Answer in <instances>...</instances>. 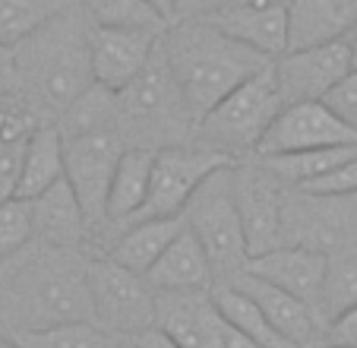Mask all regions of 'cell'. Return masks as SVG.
<instances>
[{
    "instance_id": "cell-14",
    "label": "cell",
    "mask_w": 357,
    "mask_h": 348,
    "mask_svg": "<svg viewBox=\"0 0 357 348\" xmlns=\"http://www.w3.org/2000/svg\"><path fill=\"white\" fill-rule=\"evenodd\" d=\"M162 32H139V29H95L89 38V64L92 82L108 92L121 95L142 67L149 64Z\"/></svg>"
},
{
    "instance_id": "cell-17",
    "label": "cell",
    "mask_w": 357,
    "mask_h": 348,
    "mask_svg": "<svg viewBox=\"0 0 357 348\" xmlns=\"http://www.w3.org/2000/svg\"><path fill=\"white\" fill-rule=\"evenodd\" d=\"M228 285H234L237 291H243L250 301L257 304L266 320L272 323V329L282 339H288L291 345H301V348L326 345V326L317 317V310L307 307L297 298H291L288 291H282V288L269 285L263 279H253L250 273H237Z\"/></svg>"
},
{
    "instance_id": "cell-42",
    "label": "cell",
    "mask_w": 357,
    "mask_h": 348,
    "mask_svg": "<svg viewBox=\"0 0 357 348\" xmlns=\"http://www.w3.org/2000/svg\"><path fill=\"white\" fill-rule=\"evenodd\" d=\"M0 348H20V345H16V339H13V335L0 333Z\"/></svg>"
},
{
    "instance_id": "cell-1",
    "label": "cell",
    "mask_w": 357,
    "mask_h": 348,
    "mask_svg": "<svg viewBox=\"0 0 357 348\" xmlns=\"http://www.w3.org/2000/svg\"><path fill=\"white\" fill-rule=\"evenodd\" d=\"M89 38L92 22L76 0L13 48L22 99L38 111L41 121L61 117L70 101L92 86Z\"/></svg>"
},
{
    "instance_id": "cell-30",
    "label": "cell",
    "mask_w": 357,
    "mask_h": 348,
    "mask_svg": "<svg viewBox=\"0 0 357 348\" xmlns=\"http://www.w3.org/2000/svg\"><path fill=\"white\" fill-rule=\"evenodd\" d=\"M13 339L20 348H117V335L105 333L95 323H63L35 333H13Z\"/></svg>"
},
{
    "instance_id": "cell-5",
    "label": "cell",
    "mask_w": 357,
    "mask_h": 348,
    "mask_svg": "<svg viewBox=\"0 0 357 348\" xmlns=\"http://www.w3.org/2000/svg\"><path fill=\"white\" fill-rule=\"evenodd\" d=\"M190 130H193V114L171 76L158 38L142 73L117 95V133L123 140L130 133L136 140L133 146L165 149L187 143Z\"/></svg>"
},
{
    "instance_id": "cell-27",
    "label": "cell",
    "mask_w": 357,
    "mask_h": 348,
    "mask_svg": "<svg viewBox=\"0 0 357 348\" xmlns=\"http://www.w3.org/2000/svg\"><path fill=\"white\" fill-rule=\"evenodd\" d=\"M357 307V244L338 250L326 260L323 295H319V320L329 326L338 314Z\"/></svg>"
},
{
    "instance_id": "cell-25",
    "label": "cell",
    "mask_w": 357,
    "mask_h": 348,
    "mask_svg": "<svg viewBox=\"0 0 357 348\" xmlns=\"http://www.w3.org/2000/svg\"><path fill=\"white\" fill-rule=\"evenodd\" d=\"M212 304H215L218 314H222L237 333H243L257 348H301V345H291L288 339H282V335L272 329V323L263 317V310L250 301L243 291L228 285V282L212 285ZM310 348H319V345H310Z\"/></svg>"
},
{
    "instance_id": "cell-6",
    "label": "cell",
    "mask_w": 357,
    "mask_h": 348,
    "mask_svg": "<svg viewBox=\"0 0 357 348\" xmlns=\"http://www.w3.org/2000/svg\"><path fill=\"white\" fill-rule=\"evenodd\" d=\"M231 168L234 165L212 171L183 206L187 228L196 235V241L202 244V250L209 256L215 285L218 282H231L247 266V244H243V228L234 203Z\"/></svg>"
},
{
    "instance_id": "cell-12",
    "label": "cell",
    "mask_w": 357,
    "mask_h": 348,
    "mask_svg": "<svg viewBox=\"0 0 357 348\" xmlns=\"http://www.w3.org/2000/svg\"><path fill=\"white\" fill-rule=\"evenodd\" d=\"M272 73L282 108L297 101H323L326 92L351 73V48L348 41H332L307 51H284L272 61Z\"/></svg>"
},
{
    "instance_id": "cell-10",
    "label": "cell",
    "mask_w": 357,
    "mask_h": 348,
    "mask_svg": "<svg viewBox=\"0 0 357 348\" xmlns=\"http://www.w3.org/2000/svg\"><path fill=\"white\" fill-rule=\"evenodd\" d=\"M225 165H234L231 159L212 152V149L193 146V143H177V146L155 149V161H152V184H149V196L139 219H158V215H181L190 196L196 194L212 171Z\"/></svg>"
},
{
    "instance_id": "cell-9",
    "label": "cell",
    "mask_w": 357,
    "mask_h": 348,
    "mask_svg": "<svg viewBox=\"0 0 357 348\" xmlns=\"http://www.w3.org/2000/svg\"><path fill=\"white\" fill-rule=\"evenodd\" d=\"M123 149L127 143L117 130H98V133L63 140V181L76 194V203H79L92 235L105 225L108 187Z\"/></svg>"
},
{
    "instance_id": "cell-21",
    "label": "cell",
    "mask_w": 357,
    "mask_h": 348,
    "mask_svg": "<svg viewBox=\"0 0 357 348\" xmlns=\"http://www.w3.org/2000/svg\"><path fill=\"white\" fill-rule=\"evenodd\" d=\"M152 161H155V149L146 146L123 149L108 187V206H105V225L101 228H121L123 231L142 212L149 184H152Z\"/></svg>"
},
{
    "instance_id": "cell-2",
    "label": "cell",
    "mask_w": 357,
    "mask_h": 348,
    "mask_svg": "<svg viewBox=\"0 0 357 348\" xmlns=\"http://www.w3.org/2000/svg\"><path fill=\"white\" fill-rule=\"evenodd\" d=\"M3 333H35L63 323H92L86 260L79 250L41 247L16 263L0 295Z\"/></svg>"
},
{
    "instance_id": "cell-44",
    "label": "cell",
    "mask_w": 357,
    "mask_h": 348,
    "mask_svg": "<svg viewBox=\"0 0 357 348\" xmlns=\"http://www.w3.org/2000/svg\"><path fill=\"white\" fill-rule=\"evenodd\" d=\"M348 48H351V45H348ZM351 70L357 73V48H351Z\"/></svg>"
},
{
    "instance_id": "cell-43",
    "label": "cell",
    "mask_w": 357,
    "mask_h": 348,
    "mask_svg": "<svg viewBox=\"0 0 357 348\" xmlns=\"http://www.w3.org/2000/svg\"><path fill=\"white\" fill-rule=\"evenodd\" d=\"M344 41H348L351 48H357V22H354V26H351V32L344 35Z\"/></svg>"
},
{
    "instance_id": "cell-40",
    "label": "cell",
    "mask_w": 357,
    "mask_h": 348,
    "mask_svg": "<svg viewBox=\"0 0 357 348\" xmlns=\"http://www.w3.org/2000/svg\"><path fill=\"white\" fill-rule=\"evenodd\" d=\"M146 7H152L165 22H171L177 16V0H142Z\"/></svg>"
},
{
    "instance_id": "cell-18",
    "label": "cell",
    "mask_w": 357,
    "mask_h": 348,
    "mask_svg": "<svg viewBox=\"0 0 357 348\" xmlns=\"http://www.w3.org/2000/svg\"><path fill=\"white\" fill-rule=\"evenodd\" d=\"M288 41L284 51H307L344 41L357 22V0H291L284 3Z\"/></svg>"
},
{
    "instance_id": "cell-15",
    "label": "cell",
    "mask_w": 357,
    "mask_h": 348,
    "mask_svg": "<svg viewBox=\"0 0 357 348\" xmlns=\"http://www.w3.org/2000/svg\"><path fill=\"white\" fill-rule=\"evenodd\" d=\"M209 22L266 61H275L278 54H284L288 16H284V3L278 0H241V3L234 0L231 7L209 16Z\"/></svg>"
},
{
    "instance_id": "cell-29",
    "label": "cell",
    "mask_w": 357,
    "mask_h": 348,
    "mask_svg": "<svg viewBox=\"0 0 357 348\" xmlns=\"http://www.w3.org/2000/svg\"><path fill=\"white\" fill-rule=\"evenodd\" d=\"M95 29H139V32H165L168 22L146 7L142 0H79Z\"/></svg>"
},
{
    "instance_id": "cell-35",
    "label": "cell",
    "mask_w": 357,
    "mask_h": 348,
    "mask_svg": "<svg viewBox=\"0 0 357 348\" xmlns=\"http://www.w3.org/2000/svg\"><path fill=\"white\" fill-rule=\"evenodd\" d=\"M22 149L26 146H13V143L0 140V203L10 200L20 181V165H22Z\"/></svg>"
},
{
    "instance_id": "cell-16",
    "label": "cell",
    "mask_w": 357,
    "mask_h": 348,
    "mask_svg": "<svg viewBox=\"0 0 357 348\" xmlns=\"http://www.w3.org/2000/svg\"><path fill=\"white\" fill-rule=\"evenodd\" d=\"M326 260H329V256L317 254V250L282 244V247L269 250V254H259V256H253V260H247L243 273H250L253 279H263V282H269V285L288 291L291 298H297V301H303L307 307H313L319 317V295H323Z\"/></svg>"
},
{
    "instance_id": "cell-7",
    "label": "cell",
    "mask_w": 357,
    "mask_h": 348,
    "mask_svg": "<svg viewBox=\"0 0 357 348\" xmlns=\"http://www.w3.org/2000/svg\"><path fill=\"white\" fill-rule=\"evenodd\" d=\"M282 244L307 247L323 256L357 244V194L319 196L284 187L282 203Z\"/></svg>"
},
{
    "instance_id": "cell-36",
    "label": "cell",
    "mask_w": 357,
    "mask_h": 348,
    "mask_svg": "<svg viewBox=\"0 0 357 348\" xmlns=\"http://www.w3.org/2000/svg\"><path fill=\"white\" fill-rule=\"evenodd\" d=\"M326 345L329 348H357V307L338 314L326 326Z\"/></svg>"
},
{
    "instance_id": "cell-32",
    "label": "cell",
    "mask_w": 357,
    "mask_h": 348,
    "mask_svg": "<svg viewBox=\"0 0 357 348\" xmlns=\"http://www.w3.org/2000/svg\"><path fill=\"white\" fill-rule=\"evenodd\" d=\"M199 348H257L243 333H237L215 304H209L206 320H202V333H199Z\"/></svg>"
},
{
    "instance_id": "cell-11",
    "label": "cell",
    "mask_w": 357,
    "mask_h": 348,
    "mask_svg": "<svg viewBox=\"0 0 357 348\" xmlns=\"http://www.w3.org/2000/svg\"><path fill=\"white\" fill-rule=\"evenodd\" d=\"M231 184H234V203L243 228L247 260L282 247V203H284L282 184L266 168H259L257 159L234 161Z\"/></svg>"
},
{
    "instance_id": "cell-22",
    "label": "cell",
    "mask_w": 357,
    "mask_h": 348,
    "mask_svg": "<svg viewBox=\"0 0 357 348\" xmlns=\"http://www.w3.org/2000/svg\"><path fill=\"white\" fill-rule=\"evenodd\" d=\"M187 228V219L181 215H158V219L130 222L121 235L114 238L108 250V260L130 269L136 275H146L149 266L168 250V244Z\"/></svg>"
},
{
    "instance_id": "cell-39",
    "label": "cell",
    "mask_w": 357,
    "mask_h": 348,
    "mask_svg": "<svg viewBox=\"0 0 357 348\" xmlns=\"http://www.w3.org/2000/svg\"><path fill=\"white\" fill-rule=\"evenodd\" d=\"M231 3L234 0H177V16L181 20H209Z\"/></svg>"
},
{
    "instance_id": "cell-8",
    "label": "cell",
    "mask_w": 357,
    "mask_h": 348,
    "mask_svg": "<svg viewBox=\"0 0 357 348\" xmlns=\"http://www.w3.org/2000/svg\"><path fill=\"white\" fill-rule=\"evenodd\" d=\"M92 323L111 335H130L155 326V291L142 275L117 266L108 256L86 260Z\"/></svg>"
},
{
    "instance_id": "cell-4",
    "label": "cell",
    "mask_w": 357,
    "mask_h": 348,
    "mask_svg": "<svg viewBox=\"0 0 357 348\" xmlns=\"http://www.w3.org/2000/svg\"><path fill=\"white\" fill-rule=\"evenodd\" d=\"M278 111H282V99H278L275 73L269 64L257 76H250L247 82L231 89L202 117H196L187 143L212 149L231 161H247L257 155V146L263 143L266 130L272 127Z\"/></svg>"
},
{
    "instance_id": "cell-13",
    "label": "cell",
    "mask_w": 357,
    "mask_h": 348,
    "mask_svg": "<svg viewBox=\"0 0 357 348\" xmlns=\"http://www.w3.org/2000/svg\"><path fill=\"white\" fill-rule=\"evenodd\" d=\"M348 143H357V136L338 121L323 101H297V105H284L278 111V117L266 130L253 159L288 155L323 146H348Z\"/></svg>"
},
{
    "instance_id": "cell-19",
    "label": "cell",
    "mask_w": 357,
    "mask_h": 348,
    "mask_svg": "<svg viewBox=\"0 0 357 348\" xmlns=\"http://www.w3.org/2000/svg\"><path fill=\"white\" fill-rule=\"evenodd\" d=\"M29 209H32L35 241L41 247L79 250L92 238V228H89L86 215L76 203V194L70 190L67 181H57L54 187H47L45 194L29 200Z\"/></svg>"
},
{
    "instance_id": "cell-41",
    "label": "cell",
    "mask_w": 357,
    "mask_h": 348,
    "mask_svg": "<svg viewBox=\"0 0 357 348\" xmlns=\"http://www.w3.org/2000/svg\"><path fill=\"white\" fill-rule=\"evenodd\" d=\"M13 269H16L13 260H0V295H3V288H7V282H10V275H13Z\"/></svg>"
},
{
    "instance_id": "cell-28",
    "label": "cell",
    "mask_w": 357,
    "mask_h": 348,
    "mask_svg": "<svg viewBox=\"0 0 357 348\" xmlns=\"http://www.w3.org/2000/svg\"><path fill=\"white\" fill-rule=\"evenodd\" d=\"M76 0H0V45L16 48Z\"/></svg>"
},
{
    "instance_id": "cell-38",
    "label": "cell",
    "mask_w": 357,
    "mask_h": 348,
    "mask_svg": "<svg viewBox=\"0 0 357 348\" xmlns=\"http://www.w3.org/2000/svg\"><path fill=\"white\" fill-rule=\"evenodd\" d=\"M0 95H22L16 54H13V48H7V45H0Z\"/></svg>"
},
{
    "instance_id": "cell-31",
    "label": "cell",
    "mask_w": 357,
    "mask_h": 348,
    "mask_svg": "<svg viewBox=\"0 0 357 348\" xmlns=\"http://www.w3.org/2000/svg\"><path fill=\"white\" fill-rule=\"evenodd\" d=\"M29 244H35L32 209L26 200L10 196L0 203V260H16L29 250Z\"/></svg>"
},
{
    "instance_id": "cell-37",
    "label": "cell",
    "mask_w": 357,
    "mask_h": 348,
    "mask_svg": "<svg viewBox=\"0 0 357 348\" xmlns=\"http://www.w3.org/2000/svg\"><path fill=\"white\" fill-rule=\"evenodd\" d=\"M117 348H181L177 342H171L158 326H149L142 333L117 335Z\"/></svg>"
},
{
    "instance_id": "cell-20",
    "label": "cell",
    "mask_w": 357,
    "mask_h": 348,
    "mask_svg": "<svg viewBox=\"0 0 357 348\" xmlns=\"http://www.w3.org/2000/svg\"><path fill=\"white\" fill-rule=\"evenodd\" d=\"M142 279L149 282L152 291H212L215 285L209 256L190 228H183L168 244V250L149 266Z\"/></svg>"
},
{
    "instance_id": "cell-26",
    "label": "cell",
    "mask_w": 357,
    "mask_h": 348,
    "mask_svg": "<svg viewBox=\"0 0 357 348\" xmlns=\"http://www.w3.org/2000/svg\"><path fill=\"white\" fill-rule=\"evenodd\" d=\"M63 140H73L82 133H98V130H117V95L101 86H89L79 99L67 105V111L54 124Z\"/></svg>"
},
{
    "instance_id": "cell-3",
    "label": "cell",
    "mask_w": 357,
    "mask_h": 348,
    "mask_svg": "<svg viewBox=\"0 0 357 348\" xmlns=\"http://www.w3.org/2000/svg\"><path fill=\"white\" fill-rule=\"evenodd\" d=\"M162 51L168 70L187 101L190 114L196 117L209 111L225 99L231 89L257 76L272 61L259 57L257 51L237 45L225 32H218L209 20H181L162 32Z\"/></svg>"
},
{
    "instance_id": "cell-34",
    "label": "cell",
    "mask_w": 357,
    "mask_h": 348,
    "mask_svg": "<svg viewBox=\"0 0 357 348\" xmlns=\"http://www.w3.org/2000/svg\"><path fill=\"white\" fill-rule=\"evenodd\" d=\"M323 105L329 108L338 121H342L344 127L357 136V73H354V70H351L342 82H335V86L326 92Z\"/></svg>"
},
{
    "instance_id": "cell-23",
    "label": "cell",
    "mask_w": 357,
    "mask_h": 348,
    "mask_svg": "<svg viewBox=\"0 0 357 348\" xmlns=\"http://www.w3.org/2000/svg\"><path fill=\"white\" fill-rule=\"evenodd\" d=\"M63 181V136L54 124H38L22 149L20 181H16V200H35L47 187Z\"/></svg>"
},
{
    "instance_id": "cell-33",
    "label": "cell",
    "mask_w": 357,
    "mask_h": 348,
    "mask_svg": "<svg viewBox=\"0 0 357 348\" xmlns=\"http://www.w3.org/2000/svg\"><path fill=\"white\" fill-rule=\"evenodd\" d=\"M297 190H303V194H319V196H354L357 194V155Z\"/></svg>"
},
{
    "instance_id": "cell-24",
    "label": "cell",
    "mask_w": 357,
    "mask_h": 348,
    "mask_svg": "<svg viewBox=\"0 0 357 348\" xmlns=\"http://www.w3.org/2000/svg\"><path fill=\"white\" fill-rule=\"evenodd\" d=\"M354 155H357V143H348V146L303 149V152H288V155H263V159H257V165L266 168L282 187H303V184L329 174L332 168L344 165Z\"/></svg>"
}]
</instances>
